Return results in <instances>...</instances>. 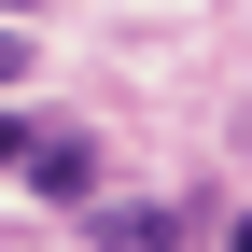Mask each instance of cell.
I'll list each match as a JSON object with an SVG mask.
<instances>
[{
	"label": "cell",
	"mask_w": 252,
	"mask_h": 252,
	"mask_svg": "<svg viewBox=\"0 0 252 252\" xmlns=\"http://www.w3.org/2000/svg\"><path fill=\"white\" fill-rule=\"evenodd\" d=\"M0 84H28V42H14V28H0Z\"/></svg>",
	"instance_id": "4"
},
{
	"label": "cell",
	"mask_w": 252,
	"mask_h": 252,
	"mask_svg": "<svg viewBox=\"0 0 252 252\" xmlns=\"http://www.w3.org/2000/svg\"><path fill=\"white\" fill-rule=\"evenodd\" d=\"M0 168H28V126H14V112H0Z\"/></svg>",
	"instance_id": "3"
},
{
	"label": "cell",
	"mask_w": 252,
	"mask_h": 252,
	"mask_svg": "<svg viewBox=\"0 0 252 252\" xmlns=\"http://www.w3.org/2000/svg\"><path fill=\"white\" fill-rule=\"evenodd\" d=\"M224 252H252V210H238V224H224Z\"/></svg>",
	"instance_id": "5"
},
{
	"label": "cell",
	"mask_w": 252,
	"mask_h": 252,
	"mask_svg": "<svg viewBox=\"0 0 252 252\" xmlns=\"http://www.w3.org/2000/svg\"><path fill=\"white\" fill-rule=\"evenodd\" d=\"M28 182H42V196H84L98 154H84V140H28Z\"/></svg>",
	"instance_id": "2"
},
{
	"label": "cell",
	"mask_w": 252,
	"mask_h": 252,
	"mask_svg": "<svg viewBox=\"0 0 252 252\" xmlns=\"http://www.w3.org/2000/svg\"><path fill=\"white\" fill-rule=\"evenodd\" d=\"M98 252H182V210H98Z\"/></svg>",
	"instance_id": "1"
}]
</instances>
